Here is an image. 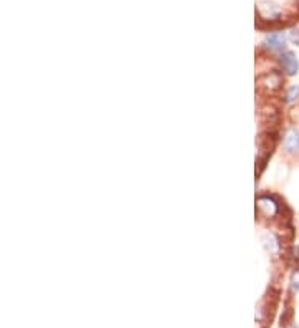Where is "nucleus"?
I'll return each mask as SVG.
<instances>
[{
  "label": "nucleus",
  "instance_id": "f257e3e1",
  "mask_svg": "<svg viewBox=\"0 0 299 328\" xmlns=\"http://www.w3.org/2000/svg\"><path fill=\"white\" fill-rule=\"evenodd\" d=\"M281 66L282 70L288 71V73H296L298 70V61H296V56L291 53V51H286V53L281 55Z\"/></svg>",
  "mask_w": 299,
  "mask_h": 328
},
{
  "label": "nucleus",
  "instance_id": "f03ea898",
  "mask_svg": "<svg viewBox=\"0 0 299 328\" xmlns=\"http://www.w3.org/2000/svg\"><path fill=\"white\" fill-rule=\"evenodd\" d=\"M284 41H286V38L282 33H272V35L268 36L266 43H268V46H271V48L282 50L284 48Z\"/></svg>",
  "mask_w": 299,
  "mask_h": 328
},
{
  "label": "nucleus",
  "instance_id": "7ed1b4c3",
  "mask_svg": "<svg viewBox=\"0 0 299 328\" xmlns=\"http://www.w3.org/2000/svg\"><path fill=\"white\" fill-rule=\"evenodd\" d=\"M290 38L294 45H299V30H292V32H290Z\"/></svg>",
  "mask_w": 299,
  "mask_h": 328
}]
</instances>
